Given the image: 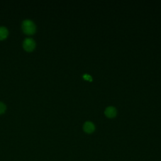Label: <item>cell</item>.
<instances>
[{"label": "cell", "mask_w": 161, "mask_h": 161, "mask_svg": "<svg viewBox=\"0 0 161 161\" xmlns=\"http://www.w3.org/2000/svg\"><path fill=\"white\" fill-rule=\"evenodd\" d=\"M23 32L28 35L34 33L36 31V25L32 20H25L21 24Z\"/></svg>", "instance_id": "6da1fadb"}, {"label": "cell", "mask_w": 161, "mask_h": 161, "mask_svg": "<svg viewBox=\"0 0 161 161\" xmlns=\"http://www.w3.org/2000/svg\"><path fill=\"white\" fill-rule=\"evenodd\" d=\"M36 43L32 38H26L23 42V48L27 51H32Z\"/></svg>", "instance_id": "7a4b0ae2"}, {"label": "cell", "mask_w": 161, "mask_h": 161, "mask_svg": "<svg viewBox=\"0 0 161 161\" xmlns=\"http://www.w3.org/2000/svg\"><path fill=\"white\" fill-rule=\"evenodd\" d=\"M83 129L85 132L88 133H91L94 131L95 126L91 121H86L83 126Z\"/></svg>", "instance_id": "3957f363"}, {"label": "cell", "mask_w": 161, "mask_h": 161, "mask_svg": "<svg viewBox=\"0 0 161 161\" xmlns=\"http://www.w3.org/2000/svg\"><path fill=\"white\" fill-rule=\"evenodd\" d=\"M106 116L108 118H114V117L116 115V110L114 107L113 106H109L106 108V109L104 111Z\"/></svg>", "instance_id": "277c9868"}, {"label": "cell", "mask_w": 161, "mask_h": 161, "mask_svg": "<svg viewBox=\"0 0 161 161\" xmlns=\"http://www.w3.org/2000/svg\"><path fill=\"white\" fill-rule=\"evenodd\" d=\"M8 30L6 27L1 26L0 27V40H3L8 35Z\"/></svg>", "instance_id": "5b68a950"}, {"label": "cell", "mask_w": 161, "mask_h": 161, "mask_svg": "<svg viewBox=\"0 0 161 161\" xmlns=\"http://www.w3.org/2000/svg\"><path fill=\"white\" fill-rule=\"evenodd\" d=\"M6 109V104L0 101V114L3 113L5 111Z\"/></svg>", "instance_id": "8992f818"}, {"label": "cell", "mask_w": 161, "mask_h": 161, "mask_svg": "<svg viewBox=\"0 0 161 161\" xmlns=\"http://www.w3.org/2000/svg\"><path fill=\"white\" fill-rule=\"evenodd\" d=\"M83 78L84 79L87 80V81H92V77H91L88 74H84L83 75Z\"/></svg>", "instance_id": "52a82bcc"}]
</instances>
